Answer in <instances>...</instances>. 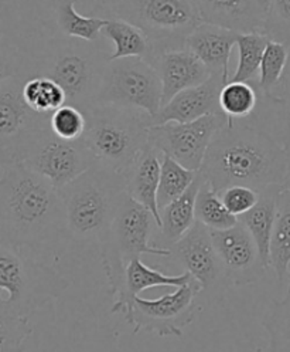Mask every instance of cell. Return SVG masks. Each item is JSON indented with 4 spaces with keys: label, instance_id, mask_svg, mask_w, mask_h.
<instances>
[{
    "label": "cell",
    "instance_id": "obj_13",
    "mask_svg": "<svg viewBox=\"0 0 290 352\" xmlns=\"http://www.w3.org/2000/svg\"><path fill=\"white\" fill-rule=\"evenodd\" d=\"M170 258L198 284L210 302H219L231 285L213 243L211 230L195 222L193 229L169 249Z\"/></svg>",
    "mask_w": 290,
    "mask_h": 352
},
{
    "label": "cell",
    "instance_id": "obj_15",
    "mask_svg": "<svg viewBox=\"0 0 290 352\" xmlns=\"http://www.w3.org/2000/svg\"><path fill=\"white\" fill-rule=\"evenodd\" d=\"M213 243L231 285H248L263 278L265 266L256 241L239 220L228 230H211Z\"/></svg>",
    "mask_w": 290,
    "mask_h": 352
},
{
    "label": "cell",
    "instance_id": "obj_24",
    "mask_svg": "<svg viewBox=\"0 0 290 352\" xmlns=\"http://www.w3.org/2000/svg\"><path fill=\"white\" fill-rule=\"evenodd\" d=\"M54 10L56 26L61 36L95 43L104 40L102 30L108 23V19L86 17L75 10L73 0H58L51 2Z\"/></svg>",
    "mask_w": 290,
    "mask_h": 352
},
{
    "label": "cell",
    "instance_id": "obj_14",
    "mask_svg": "<svg viewBox=\"0 0 290 352\" xmlns=\"http://www.w3.org/2000/svg\"><path fill=\"white\" fill-rule=\"evenodd\" d=\"M25 81L20 76H0V161L29 132L50 126L53 114H38L26 104Z\"/></svg>",
    "mask_w": 290,
    "mask_h": 352
},
{
    "label": "cell",
    "instance_id": "obj_23",
    "mask_svg": "<svg viewBox=\"0 0 290 352\" xmlns=\"http://www.w3.org/2000/svg\"><path fill=\"white\" fill-rule=\"evenodd\" d=\"M283 190L282 185H272L259 192L258 204L243 216L239 222L250 230L256 241L265 269H271V237L276 219L278 199Z\"/></svg>",
    "mask_w": 290,
    "mask_h": 352
},
{
    "label": "cell",
    "instance_id": "obj_35",
    "mask_svg": "<svg viewBox=\"0 0 290 352\" xmlns=\"http://www.w3.org/2000/svg\"><path fill=\"white\" fill-rule=\"evenodd\" d=\"M262 34L290 49V0H271Z\"/></svg>",
    "mask_w": 290,
    "mask_h": 352
},
{
    "label": "cell",
    "instance_id": "obj_18",
    "mask_svg": "<svg viewBox=\"0 0 290 352\" xmlns=\"http://www.w3.org/2000/svg\"><path fill=\"white\" fill-rule=\"evenodd\" d=\"M150 65H153L163 85V105L177 94L202 85L211 78V73L204 63L187 47L165 52L154 57Z\"/></svg>",
    "mask_w": 290,
    "mask_h": 352
},
{
    "label": "cell",
    "instance_id": "obj_36",
    "mask_svg": "<svg viewBox=\"0 0 290 352\" xmlns=\"http://www.w3.org/2000/svg\"><path fill=\"white\" fill-rule=\"evenodd\" d=\"M219 196L230 213L235 217H241L258 204L259 192L248 186L235 185L219 192Z\"/></svg>",
    "mask_w": 290,
    "mask_h": 352
},
{
    "label": "cell",
    "instance_id": "obj_9",
    "mask_svg": "<svg viewBox=\"0 0 290 352\" xmlns=\"http://www.w3.org/2000/svg\"><path fill=\"white\" fill-rule=\"evenodd\" d=\"M13 162L25 165L61 189L91 169L97 160L82 140H61L49 126L29 132L0 165Z\"/></svg>",
    "mask_w": 290,
    "mask_h": 352
},
{
    "label": "cell",
    "instance_id": "obj_34",
    "mask_svg": "<svg viewBox=\"0 0 290 352\" xmlns=\"http://www.w3.org/2000/svg\"><path fill=\"white\" fill-rule=\"evenodd\" d=\"M50 128L54 134L65 141H80L86 129V117L73 105H64L51 116Z\"/></svg>",
    "mask_w": 290,
    "mask_h": 352
},
{
    "label": "cell",
    "instance_id": "obj_8",
    "mask_svg": "<svg viewBox=\"0 0 290 352\" xmlns=\"http://www.w3.org/2000/svg\"><path fill=\"white\" fill-rule=\"evenodd\" d=\"M159 225L154 214L145 206L123 195L114 222L101 248L102 266L108 278L109 293L114 294L128 264L142 254L170 257V250L156 249L153 237Z\"/></svg>",
    "mask_w": 290,
    "mask_h": 352
},
{
    "label": "cell",
    "instance_id": "obj_31",
    "mask_svg": "<svg viewBox=\"0 0 290 352\" xmlns=\"http://www.w3.org/2000/svg\"><path fill=\"white\" fill-rule=\"evenodd\" d=\"M262 325L269 337V352H290V293L271 302Z\"/></svg>",
    "mask_w": 290,
    "mask_h": 352
},
{
    "label": "cell",
    "instance_id": "obj_38",
    "mask_svg": "<svg viewBox=\"0 0 290 352\" xmlns=\"http://www.w3.org/2000/svg\"><path fill=\"white\" fill-rule=\"evenodd\" d=\"M287 146H289V170H287V178H286V182H285V188L286 189H289L290 190V138H289V144H287Z\"/></svg>",
    "mask_w": 290,
    "mask_h": 352
},
{
    "label": "cell",
    "instance_id": "obj_29",
    "mask_svg": "<svg viewBox=\"0 0 290 352\" xmlns=\"http://www.w3.org/2000/svg\"><path fill=\"white\" fill-rule=\"evenodd\" d=\"M195 220L210 230H228L238 225V217L230 213L219 193L207 181L197 195Z\"/></svg>",
    "mask_w": 290,
    "mask_h": 352
},
{
    "label": "cell",
    "instance_id": "obj_30",
    "mask_svg": "<svg viewBox=\"0 0 290 352\" xmlns=\"http://www.w3.org/2000/svg\"><path fill=\"white\" fill-rule=\"evenodd\" d=\"M198 172L190 170L182 166L170 157L163 155L162 160V175L160 185L158 192V206L159 210H163L166 206L173 204L189 190L194 184Z\"/></svg>",
    "mask_w": 290,
    "mask_h": 352
},
{
    "label": "cell",
    "instance_id": "obj_33",
    "mask_svg": "<svg viewBox=\"0 0 290 352\" xmlns=\"http://www.w3.org/2000/svg\"><path fill=\"white\" fill-rule=\"evenodd\" d=\"M287 60L289 47L275 41L267 43V47L261 63L259 81L255 84L262 97H265L267 101L272 100L275 91L278 90L286 70Z\"/></svg>",
    "mask_w": 290,
    "mask_h": 352
},
{
    "label": "cell",
    "instance_id": "obj_19",
    "mask_svg": "<svg viewBox=\"0 0 290 352\" xmlns=\"http://www.w3.org/2000/svg\"><path fill=\"white\" fill-rule=\"evenodd\" d=\"M193 277L189 273H182L178 276H167L159 270L149 267L142 261V258L132 260L123 270L122 278L112 296H117V301L110 308L114 314H126L135 298L141 297L147 289L153 287H182L187 284Z\"/></svg>",
    "mask_w": 290,
    "mask_h": 352
},
{
    "label": "cell",
    "instance_id": "obj_11",
    "mask_svg": "<svg viewBox=\"0 0 290 352\" xmlns=\"http://www.w3.org/2000/svg\"><path fill=\"white\" fill-rule=\"evenodd\" d=\"M202 285L194 278L159 298L138 297L123 316L133 333H149L162 338H182L184 329L194 321L198 310L197 300L202 296Z\"/></svg>",
    "mask_w": 290,
    "mask_h": 352
},
{
    "label": "cell",
    "instance_id": "obj_4",
    "mask_svg": "<svg viewBox=\"0 0 290 352\" xmlns=\"http://www.w3.org/2000/svg\"><path fill=\"white\" fill-rule=\"evenodd\" d=\"M58 192L67 233L78 241H95L101 246L126 193V176L97 162Z\"/></svg>",
    "mask_w": 290,
    "mask_h": 352
},
{
    "label": "cell",
    "instance_id": "obj_7",
    "mask_svg": "<svg viewBox=\"0 0 290 352\" xmlns=\"http://www.w3.org/2000/svg\"><path fill=\"white\" fill-rule=\"evenodd\" d=\"M82 141L97 162L126 173L149 144L150 116L112 105H95L86 116Z\"/></svg>",
    "mask_w": 290,
    "mask_h": 352
},
{
    "label": "cell",
    "instance_id": "obj_2",
    "mask_svg": "<svg viewBox=\"0 0 290 352\" xmlns=\"http://www.w3.org/2000/svg\"><path fill=\"white\" fill-rule=\"evenodd\" d=\"M109 56L104 40L89 43L58 33L41 40L40 44L23 54L10 56V63H2L0 76L53 80L65 93L67 105L78 108L86 116L98 105Z\"/></svg>",
    "mask_w": 290,
    "mask_h": 352
},
{
    "label": "cell",
    "instance_id": "obj_3",
    "mask_svg": "<svg viewBox=\"0 0 290 352\" xmlns=\"http://www.w3.org/2000/svg\"><path fill=\"white\" fill-rule=\"evenodd\" d=\"M64 233L65 212L58 189L19 162L0 165V243L33 249Z\"/></svg>",
    "mask_w": 290,
    "mask_h": 352
},
{
    "label": "cell",
    "instance_id": "obj_17",
    "mask_svg": "<svg viewBox=\"0 0 290 352\" xmlns=\"http://www.w3.org/2000/svg\"><path fill=\"white\" fill-rule=\"evenodd\" d=\"M226 85L227 82L221 77L211 76L207 82L177 94L170 102L162 107L158 114L150 118V128L169 122L186 124L208 116L222 114L219 96Z\"/></svg>",
    "mask_w": 290,
    "mask_h": 352
},
{
    "label": "cell",
    "instance_id": "obj_27",
    "mask_svg": "<svg viewBox=\"0 0 290 352\" xmlns=\"http://www.w3.org/2000/svg\"><path fill=\"white\" fill-rule=\"evenodd\" d=\"M259 96L262 94L255 84L228 82L219 96L221 111L228 122L248 121L259 105Z\"/></svg>",
    "mask_w": 290,
    "mask_h": 352
},
{
    "label": "cell",
    "instance_id": "obj_21",
    "mask_svg": "<svg viewBox=\"0 0 290 352\" xmlns=\"http://www.w3.org/2000/svg\"><path fill=\"white\" fill-rule=\"evenodd\" d=\"M162 153L147 144L125 173L128 195L133 201L150 210L158 220L159 226L160 210L158 206V192L162 175Z\"/></svg>",
    "mask_w": 290,
    "mask_h": 352
},
{
    "label": "cell",
    "instance_id": "obj_20",
    "mask_svg": "<svg viewBox=\"0 0 290 352\" xmlns=\"http://www.w3.org/2000/svg\"><path fill=\"white\" fill-rule=\"evenodd\" d=\"M239 34L208 23L200 25L187 38L186 47L204 63L211 76L230 82V57Z\"/></svg>",
    "mask_w": 290,
    "mask_h": 352
},
{
    "label": "cell",
    "instance_id": "obj_16",
    "mask_svg": "<svg viewBox=\"0 0 290 352\" xmlns=\"http://www.w3.org/2000/svg\"><path fill=\"white\" fill-rule=\"evenodd\" d=\"M203 23L239 36L262 33L271 0H195Z\"/></svg>",
    "mask_w": 290,
    "mask_h": 352
},
{
    "label": "cell",
    "instance_id": "obj_12",
    "mask_svg": "<svg viewBox=\"0 0 290 352\" xmlns=\"http://www.w3.org/2000/svg\"><path fill=\"white\" fill-rule=\"evenodd\" d=\"M227 125L228 118L224 114L186 124L169 122L149 129V144L162 155L170 157L190 170L200 172L215 134Z\"/></svg>",
    "mask_w": 290,
    "mask_h": 352
},
{
    "label": "cell",
    "instance_id": "obj_5",
    "mask_svg": "<svg viewBox=\"0 0 290 352\" xmlns=\"http://www.w3.org/2000/svg\"><path fill=\"white\" fill-rule=\"evenodd\" d=\"M69 287L70 281L53 267L26 256L23 249L0 243V320L30 321Z\"/></svg>",
    "mask_w": 290,
    "mask_h": 352
},
{
    "label": "cell",
    "instance_id": "obj_39",
    "mask_svg": "<svg viewBox=\"0 0 290 352\" xmlns=\"http://www.w3.org/2000/svg\"><path fill=\"white\" fill-rule=\"evenodd\" d=\"M287 293H290V270H289V276H287Z\"/></svg>",
    "mask_w": 290,
    "mask_h": 352
},
{
    "label": "cell",
    "instance_id": "obj_28",
    "mask_svg": "<svg viewBox=\"0 0 290 352\" xmlns=\"http://www.w3.org/2000/svg\"><path fill=\"white\" fill-rule=\"evenodd\" d=\"M267 43H269V38L262 33L239 36L237 43L238 65L230 78V82L256 84L259 81L261 63Z\"/></svg>",
    "mask_w": 290,
    "mask_h": 352
},
{
    "label": "cell",
    "instance_id": "obj_1",
    "mask_svg": "<svg viewBox=\"0 0 290 352\" xmlns=\"http://www.w3.org/2000/svg\"><path fill=\"white\" fill-rule=\"evenodd\" d=\"M287 170V144L248 121H235L217 132L200 173L219 193L235 185L258 192L283 186Z\"/></svg>",
    "mask_w": 290,
    "mask_h": 352
},
{
    "label": "cell",
    "instance_id": "obj_37",
    "mask_svg": "<svg viewBox=\"0 0 290 352\" xmlns=\"http://www.w3.org/2000/svg\"><path fill=\"white\" fill-rule=\"evenodd\" d=\"M271 102H275L283 107L286 109V113L290 116V49H289V60H287L286 70L283 73L282 81L278 87V90L275 91Z\"/></svg>",
    "mask_w": 290,
    "mask_h": 352
},
{
    "label": "cell",
    "instance_id": "obj_6",
    "mask_svg": "<svg viewBox=\"0 0 290 352\" xmlns=\"http://www.w3.org/2000/svg\"><path fill=\"white\" fill-rule=\"evenodd\" d=\"M109 17H118L141 29L152 47L147 63L159 54L186 47L187 38L203 25L195 0H115L99 2Z\"/></svg>",
    "mask_w": 290,
    "mask_h": 352
},
{
    "label": "cell",
    "instance_id": "obj_25",
    "mask_svg": "<svg viewBox=\"0 0 290 352\" xmlns=\"http://www.w3.org/2000/svg\"><path fill=\"white\" fill-rule=\"evenodd\" d=\"M102 37L115 44V50L110 53L109 61L133 57L147 61L150 57L152 47L146 34L129 21L118 17H108V23L102 30Z\"/></svg>",
    "mask_w": 290,
    "mask_h": 352
},
{
    "label": "cell",
    "instance_id": "obj_10",
    "mask_svg": "<svg viewBox=\"0 0 290 352\" xmlns=\"http://www.w3.org/2000/svg\"><path fill=\"white\" fill-rule=\"evenodd\" d=\"M98 105H112L154 117L163 107L162 81L146 60L121 58L109 61L105 70Z\"/></svg>",
    "mask_w": 290,
    "mask_h": 352
},
{
    "label": "cell",
    "instance_id": "obj_22",
    "mask_svg": "<svg viewBox=\"0 0 290 352\" xmlns=\"http://www.w3.org/2000/svg\"><path fill=\"white\" fill-rule=\"evenodd\" d=\"M206 182L198 172L194 184L189 190L163 210H160V226L153 237L156 249L169 250L177 241H180L195 225V199L200 188Z\"/></svg>",
    "mask_w": 290,
    "mask_h": 352
},
{
    "label": "cell",
    "instance_id": "obj_32",
    "mask_svg": "<svg viewBox=\"0 0 290 352\" xmlns=\"http://www.w3.org/2000/svg\"><path fill=\"white\" fill-rule=\"evenodd\" d=\"M23 97L26 104L38 114H54L67 104L62 88L53 80L36 77L25 81Z\"/></svg>",
    "mask_w": 290,
    "mask_h": 352
},
{
    "label": "cell",
    "instance_id": "obj_26",
    "mask_svg": "<svg viewBox=\"0 0 290 352\" xmlns=\"http://www.w3.org/2000/svg\"><path fill=\"white\" fill-rule=\"evenodd\" d=\"M271 267L279 284L286 281L290 270V190L283 186L278 199L276 219L271 237Z\"/></svg>",
    "mask_w": 290,
    "mask_h": 352
}]
</instances>
